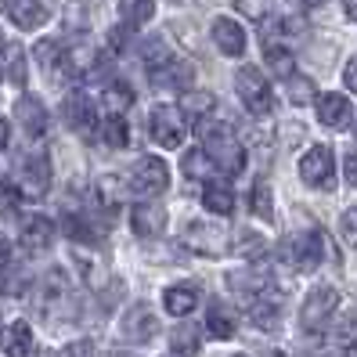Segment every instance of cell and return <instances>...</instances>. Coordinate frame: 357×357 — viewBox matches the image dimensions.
I'll list each match as a JSON object with an SVG mask.
<instances>
[{
  "mask_svg": "<svg viewBox=\"0 0 357 357\" xmlns=\"http://www.w3.org/2000/svg\"><path fill=\"white\" fill-rule=\"evenodd\" d=\"M144 76H149V83L159 91H188L195 79V66L184 61L181 54H174L170 47L152 44L149 54H144Z\"/></svg>",
  "mask_w": 357,
  "mask_h": 357,
  "instance_id": "cell-1",
  "label": "cell"
},
{
  "mask_svg": "<svg viewBox=\"0 0 357 357\" xmlns=\"http://www.w3.org/2000/svg\"><path fill=\"white\" fill-rule=\"evenodd\" d=\"M235 91L242 98V105L249 112H253L257 119L271 116L275 112V91H271V83L264 79V73L257 66H242L238 76H235Z\"/></svg>",
  "mask_w": 357,
  "mask_h": 357,
  "instance_id": "cell-2",
  "label": "cell"
},
{
  "mask_svg": "<svg viewBox=\"0 0 357 357\" xmlns=\"http://www.w3.org/2000/svg\"><path fill=\"white\" fill-rule=\"evenodd\" d=\"M15 188H18V195L22 199H44L47 195V188H51V162L44 152H26L22 159H18V174L11 177Z\"/></svg>",
  "mask_w": 357,
  "mask_h": 357,
  "instance_id": "cell-3",
  "label": "cell"
},
{
  "mask_svg": "<svg viewBox=\"0 0 357 357\" xmlns=\"http://www.w3.org/2000/svg\"><path fill=\"white\" fill-rule=\"evenodd\" d=\"M149 134L162 149H181L188 137V123H184L181 105H155L149 116Z\"/></svg>",
  "mask_w": 357,
  "mask_h": 357,
  "instance_id": "cell-4",
  "label": "cell"
},
{
  "mask_svg": "<svg viewBox=\"0 0 357 357\" xmlns=\"http://www.w3.org/2000/svg\"><path fill=\"white\" fill-rule=\"evenodd\" d=\"M130 192L137 199H155L162 195L166 188H170V170H166V162L155 159V155H144L134 162V170H130Z\"/></svg>",
  "mask_w": 357,
  "mask_h": 357,
  "instance_id": "cell-5",
  "label": "cell"
},
{
  "mask_svg": "<svg viewBox=\"0 0 357 357\" xmlns=\"http://www.w3.org/2000/svg\"><path fill=\"white\" fill-rule=\"evenodd\" d=\"M335 307H340V292H335L332 285L310 289L307 300H303V307H300V325H303V332H321V328L332 321Z\"/></svg>",
  "mask_w": 357,
  "mask_h": 357,
  "instance_id": "cell-6",
  "label": "cell"
},
{
  "mask_svg": "<svg viewBox=\"0 0 357 357\" xmlns=\"http://www.w3.org/2000/svg\"><path fill=\"white\" fill-rule=\"evenodd\" d=\"M61 112H66V123L76 130V134H83V137H91L94 130H98V105H94V98L87 94L76 83V87H69V94H66V105H61Z\"/></svg>",
  "mask_w": 357,
  "mask_h": 357,
  "instance_id": "cell-7",
  "label": "cell"
},
{
  "mask_svg": "<svg viewBox=\"0 0 357 357\" xmlns=\"http://www.w3.org/2000/svg\"><path fill=\"white\" fill-rule=\"evenodd\" d=\"M300 177L307 188H318V192H328L335 184V159L328 144H314V149L300 159Z\"/></svg>",
  "mask_w": 357,
  "mask_h": 357,
  "instance_id": "cell-8",
  "label": "cell"
},
{
  "mask_svg": "<svg viewBox=\"0 0 357 357\" xmlns=\"http://www.w3.org/2000/svg\"><path fill=\"white\" fill-rule=\"evenodd\" d=\"M321 257H325L321 231H303V235H296V238H292V245H289V260H292V267H296V271H303V275L318 267Z\"/></svg>",
  "mask_w": 357,
  "mask_h": 357,
  "instance_id": "cell-9",
  "label": "cell"
},
{
  "mask_svg": "<svg viewBox=\"0 0 357 357\" xmlns=\"http://www.w3.org/2000/svg\"><path fill=\"white\" fill-rule=\"evenodd\" d=\"M155 332H159V321H155V314L144 303L130 307L127 314H123V321H119V335L127 343H149Z\"/></svg>",
  "mask_w": 357,
  "mask_h": 357,
  "instance_id": "cell-10",
  "label": "cell"
},
{
  "mask_svg": "<svg viewBox=\"0 0 357 357\" xmlns=\"http://www.w3.org/2000/svg\"><path fill=\"white\" fill-rule=\"evenodd\" d=\"M184 245H188V249H195V253H202V257H220L224 249H227V235H224L217 224H202V220H195V224H188Z\"/></svg>",
  "mask_w": 357,
  "mask_h": 357,
  "instance_id": "cell-11",
  "label": "cell"
},
{
  "mask_svg": "<svg viewBox=\"0 0 357 357\" xmlns=\"http://www.w3.org/2000/svg\"><path fill=\"white\" fill-rule=\"evenodd\" d=\"M4 15L18 29L33 33V29H40L51 18V8L44 4V0H4Z\"/></svg>",
  "mask_w": 357,
  "mask_h": 357,
  "instance_id": "cell-12",
  "label": "cell"
},
{
  "mask_svg": "<svg viewBox=\"0 0 357 357\" xmlns=\"http://www.w3.org/2000/svg\"><path fill=\"white\" fill-rule=\"evenodd\" d=\"M318 119L325 123V127H332V130H343V127H350V119H354V105H350V98H343V94H335V91H325V94H318Z\"/></svg>",
  "mask_w": 357,
  "mask_h": 357,
  "instance_id": "cell-13",
  "label": "cell"
},
{
  "mask_svg": "<svg viewBox=\"0 0 357 357\" xmlns=\"http://www.w3.org/2000/svg\"><path fill=\"white\" fill-rule=\"evenodd\" d=\"M54 245V224L47 217H26L22 220V249L26 253H47V249Z\"/></svg>",
  "mask_w": 357,
  "mask_h": 357,
  "instance_id": "cell-14",
  "label": "cell"
},
{
  "mask_svg": "<svg viewBox=\"0 0 357 357\" xmlns=\"http://www.w3.org/2000/svg\"><path fill=\"white\" fill-rule=\"evenodd\" d=\"M213 44L227 54V58H242L245 54V29L235 22V18L220 15L213 22Z\"/></svg>",
  "mask_w": 357,
  "mask_h": 357,
  "instance_id": "cell-15",
  "label": "cell"
},
{
  "mask_svg": "<svg viewBox=\"0 0 357 357\" xmlns=\"http://www.w3.org/2000/svg\"><path fill=\"white\" fill-rule=\"evenodd\" d=\"M130 224L141 238H159L162 231H166V209L162 206H152L149 199H144L141 206H134V213H130Z\"/></svg>",
  "mask_w": 357,
  "mask_h": 357,
  "instance_id": "cell-16",
  "label": "cell"
},
{
  "mask_svg": "<svg viewBox=\"0 0 357 357\" xmlns=\"http://www.w3.org/2000/svg\"><path fill=\"white\" fill-rule=\"evenodd\" d=\"M119 195H123V188L116 177H98L91 184V213H105V217H112L116 209H119Z\"/></svg>",
  "mask_w": 357,
  "mask_h": 357,
  "instance_id": "cell-17",
  "label": "cell"
},
{
  "mask_svg": "<svg viewBox=\"0 0 357 357\" xmlns=\"http://www.w3.org/2000/svg\"><path fill=\"white\" fill-rule=\"evenodd\" d=\"M202 206L209 209V213H217V217H231L235 213V192H231V184L213 177V181H206L202 188Z\"/></svg>",
  "mask_w": 357,
  "mask_h": 357,
  "instance_id": "cell-18",
  "label": "cell"
},
{
  "mask_svg": "<svg viewBox=\"0 0 357 357\" xmlns=\"http://www.w3.org/2000/svg\"><path fill=\"white\" fill-rule=\"evenodd\" d=\"M162 307H166V314H174V318H188V314L199 307V289L195 285H170L162 292Z\"/></svg>",
  "mask_w": 357,
  "mask_h": 357,
  "instance_id": "cell-19",
  "label": "cell"
},
{
  "mask_svg": "<svg viewBox=\"0 0 357 357\" xmlns=\"http://www.w3.org/2000/svg\"><path fill=\"white\" fill-rule=\"evenodd\" d=\"M18 123H22V130L29 137H44L47 127H51V123H47V109L36 98H22V101H18Z\"/></svg>",
  "mask_w": 357,
  "mask_h": 357,
  "instance_id": "cell-20",
  "label": "cell"
},
{
  "mask_svg": "<svg viewBox=\"0 0 357 357\" xmlns=\"http://www.w3.org/2000/svg\"><path fill=\"white\" fill-rule=\"evenodd\" d=\"M206 335H213V340H231L235 335V314H231L227 307L213 303L206 310V325H202Z\"/></svg>",
  "mask_w": 357,
  "mask_h": 357,
  "instance_id": "cell-21",
  "label": "cell"
},
{
  "mask_svg": "<svg viewBox=\"0 0 357 357\" xmlns=\"http://www.w3.org/2000/svg\"><path fill=\"white\" fill-rule=\"evenodd\" d=\"M4 354L8 357H29L33 354V328L26 321H11L4 332Z\"/></svg>",
  "mask_w": 357,
  "mask_h": 357,
  "instance_id": "cell-22",
  "label": "cell"
},
{
  "mask_svg": "<svg viewBox=\"0 0 357 357\" xmlns=\"http://www.w3.org/2000/svg\"><path fill=\"white\" fill-rule=\"evenodd\" d=\"M152 15H155V0H119V18H123V26H130V29L149 26Z\"/></svg>",
  "mask_w": 357,
  "mask_h": 357,
  "instance_id": "cell-23",
  "label": "cell"
},
{
  "mask_svg": "<svg viewBox=\"0 0 357 357\" xmlns=\"http://www.w3.org/2000/svg\"><path fill=\"white\" fill-rule=\"evenodd\" d=\"M181 170H184L188 181H206V177L217 174V166H213V159H209L206 149H188V152H184V162H181Z\"/></svg>",
  "mask_w": 357,
  "mask_h": 357,
  "instance_id": "cell-24",
  "label": "cell"
},
{
  "mask_svg": "<svg viewBox=\"0 0 357 357\" xmlns=\"http://www.w3.org/2000/svg\"><path fill=\"white\" fill-rule=\"evenodd\" d=\"M98 134L105 141V149H127V141H130V130H127V119L109 112V119H101L98 123Z\"/></svg>",
  "mask_w": 357,
  "mask_h": 357,
  "instance_id": "cell-25",
  "label": "cell"
},
{
  "mask_svg": "<svg viewBox=\"0 0 357 357\" xmlns=\"http://www.w3.org/2000/svg\"><path fill=\"white\" fill-rule=\"evenodd\" d=\"M134 105V91H130V83H123V79H112L109 87H105V109L123 116Z\"/></svg>",
  "mask_w": 357,
  "mask_h": 357,
  "instance_id": "cell-26",
  "label": "cell"
},
{
  "mask_svg": "<svg viewBox=\"0 0 357 357\" xmlns=\"http://www.w3.org/2000/svg\"><path fill=\"white\" fill-rule=\"evenodd\" d=\"M213 94H206V91H188L184 94V105H181V112H184V119H202V116H209L213 112Z\"/></svg>",
  "mask_w": 357,
  "mask_h": 357,
  "instance_id": "cell-27",
  "label": "cell"
},
{
  "mask_svg": "<svg viewBox=\"0 0 357 357\" xmlns=\"http://www.w3.org/2000/svg\"><path fill=\"white\" fill-rule=\"evenodd\" d=\"M249 206H253V217H260V220H275V202H271V188H267L264 181L253 184Z\"/></svg>",
  "mask_w": 357,
  "mask_h": 357,
  "instance_id": "cell-28",
  "label": "cell"
},
{
  "mask_svg": "<svg viewBox=\"0 0 357 357\" xmlns=\"http://www.w3.org/2000/svg\"><path fill=\"white\" fill-rule=\"evenodd\" d=\"M8 79L15 83V87L26 83V51L18 44H8Z\"/></svg>",
  "mask_w": 357,
  "mask_h": 357,
  "instance_id": "cell-29",
  "label": "cell"
},
{
  "mask_svg": "<svg viewBox=\"0 0 357 357\" xmlns=\"http://www.w3.org/2000/svg\"><path fill=\"white\" fill-rule=\"evenodd\" d=\"M195 350H199V328L181 325V328L174 332V354L188 357V354H195Z\"/></svg>",
  "mask_w": 357,
  "mask_h": 357,
  "instance_id": "cell-30",
  "label": "cell"
},
{
  "mask_svg": "<svg viewBox=\"0 0 357 357\" xmlns=\"http://www.w3.org/2000/svg\"><path fill=\"white\" fill-rule=\"evenodd\" d=\"M289 98H292V105H307L310 98H314V83L307 79V76H289Z\"/></svg>",
  "mask_w": 357,
  "mask_h": 357,
  "instance_id": "cell-31",
  "label": "cell"
},
{
  "mask_svg": "<svg viewBox=\"0 0 357 357\" xmlns=\"http://www.w3.org/2000/svg\"><path fill=\"white\" fill-rule=\"evenodd\" d=\"M238 253H249V257H260L264 253V242H260V235H253V231H242V238H238Z\"/></svg>",
  "mask_w": 357,
  "mask_h": 357,
  "instance_id": "cell-32",
  "label": "cell"
},
{
  "mask_svg": "<svg viewBox=\"0 0 357 357\" xmlns=\"http://www.w3.org/2000/svg\"><path fill=\"white\" fill-rule=\"evenodd\" d=\"M343 238L357 249V209H350V213H343Z\"/></svg>",
  "mask_w": 357,
  "mask_h": 357,
  "instance_id": "cell-33",
  "label": "cell"
},
{
  "mask_svg": "<svg viewBox=\"0 0 357 357\" xmlns=\"http://www.w3.org/2000/svg\"><path fill=\"white\" fill-rule=\"evenodd\" d=\"M61 357H94V347L87 340H76V343H69L66 350H61Z\"/></svg>",
  "mask_w": 357,
  "mask_h": 357,
  "instance_id": "cell-34",
  "label": "cell"
},
{
  "mask_svg": "<svg viewBox=\"0 0 357 357\" xmlns=\"http://www.w3.org/2000/svg\"><path fill=\"white\" fill-rule=\"evenodd\" d=\"M340 340H343V343H350V347L357 343V314H350V318L343 321V328H340Z\"/></svg>",
  "mask_w": 357,
  "mask_h": 357,
  "instance_id": "cell-35",
  "label": "cell"
},
{
  "mask_svg": "<svg viewBox=\"0 0 357 357\" xmlns=\"http://www.w3.org/2000/svg\"><path fill=\"white\" fill-rule=\"evenodd\" d=\"M343 83H347V87L357 94V54L347 61V69H343Z\"/></svg>",
  "mask_w": 357,
  "mask_h": 357,
  "instance_id": "cell-36",
  "label": "cell"
},
{
  "mask_svg": "<svg viewBox=\"0 0 357 357\" xmlns=\"http://www.w3.org/2000/svg\"><path fill=\"white\" fill-rule=\"evenodd\" d=\"M347 181L357 188V152H350V155H347Z\"/></svg>",
  "mask_w": 357,
  "mask_h": 357,
  "instance_id": "cell-37",
  "label": "cell"
},
{
  "mask_svg": "<svg viewBox=\"0 0 357 357\" xmlns=\"http://www.w3.org/2000/svg\"><path fill=\"white\" fill-rule=\"evenodd\" d=\"M8 260H11V245H8L4 235H0V267H8Z\"/></svg>",
  "mask_w": 357,
  "mask_h": 357,
  "instance_id": "cell-38",
  "label": "cell"
},
{
  "mask_svg": "<svg viewBox=\"0 0 357 357\" xmlns=\"http://www.w3.org/2000/svg\"><path fill=\"white\" fill-rule=\"evenodd\" d=\"M343 15L347 18H357V0H343Z\"/></svg>",
  "mask_w": 357,
  "mask_h": 357,
  "instance_id": "cell-39",
  "label": "cell"
},
{
  "mask_svg": "<svg viewBox=\"0 0 357 357\" xmlns=\"http://www.w3.org/2000/svg\"><path fill=\"white\" fill-rule=\"evenodd\" d=\"M4 141H8V123L0 119V149H4Z\"/></svg>",
  "mask_w": 357,
  "mask_h": 357,
  "instance_id": "cell-40",
  "label": "cell"
},
{
  "mask_svg": "<svg viewBox=\"0 0 357 357\" xmlns=\"http://www.w3.org/2000/svg\"><path fill=\"white\" fill-rule=\"evenodd\" d=\"M303 4H310V8H314V4H325V0H303Z\"/></svg>",
  "mask_w": 357,
  "mask_h": 357,
  "instance_id": "cell-41",
  "label": "cell"
},
{
  "mask_svg": "<svg viewBox=\"0 0 357 357\" xmlns=\"http://www.w3.org/2000/svg\"><path fill=\"white\" fill-rule=\"evenodd\" d=\"M0 54H4V36H0Z\"/></svg>",
  "mask_w": 357,
  "mask_h": 357,
  "instance_id": "cell-42",
  "label": "cell"
},
{
  "mask_svg": "<svg viewBox=\"0 0 357 357\" xmlns=\"http://www.w3.org/2000/svg\"><path fill=\"white\" fill-rule=\"evenodd\" d=\"M166 357H181V354H166Z\"/></svg>",
  "mask_w": 357,
  "mask_h": 357,
  "instance_id": "cell-43",
  "label": "cell"
},
{
  "mask_svg": "<svg viewBox=\"0 0 357 357\" xmlns=\"http://www.w3.org/2000/svg\"><path fill=\"white\" fill-rule=\"evenodd\" d=\"M235 357H242V354H235Z\"/></svg>",
  "mask_w": 357,
  "mask_h": 357,
  "instance_id": "cell-44",
  "label": "cell"
},
{
  "mask_svg": "<svg viewBox=\"0 0 357 357\" xmlns=\"http://www.w3.org/2000/svg\"><path fill=\"white\" fill-rule=\"evenodd\" d=\"M354 134H357V127H354Z\"/></svg>",
  "mask_w": 357,
  "mask_h": 357,
  "instance_id": "cell-45",
  "label": "cell"
}]
</instances>
